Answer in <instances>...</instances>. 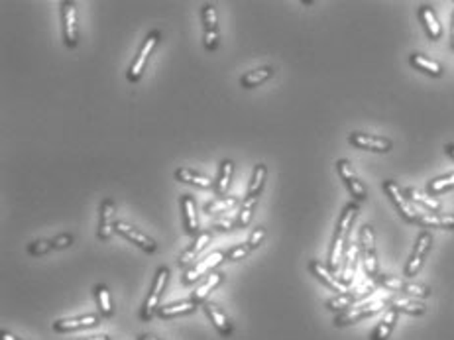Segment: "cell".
I'll list each match as a JSON object with an SVG mask.
<instances>
[{
    "label": "cell",
    "instance_id": "cell-8",
    "mask_svg": "<svg viewBox=\"0 0 454 340\" xmlns=\"http://www.w3.org/2000/svg\"><path fill=\"white\" fill-rule=\"evenodd\" d=\"M382 309H384V301H374V303H364V305L352 307V309H348L345 313L337 315L335 327H348V324L360 323L364 319H368V317L379 313Z\"/></svg>",
    "mask_w": 454,
    "mask_h": 340
},
{
    "label": "cell",
    "instance_id": "cell-29",
    "mask_svg": "<svg viewBox=\"0 0 454 340\" xmlns=\"http://www.w3.org/2000/svg\"><path fill=\"white\" fill-rule=\"evenodd\" d=\"M387 305H391L389 309H394L397 313H407V315H425V311H427V307L419 303V301H409V299H404V297H394L387 301Z\"/></svg>",
    "mask_w": 454,
    "mask_h": 340
},
{
    "label": "cell",
    "instance_id": "cell-12",
    "mask_svg": "<svg viewBox=\"0 0 454 340\" xmlns=\"http://www.w3.org/2000/svg\"><path fill=\"white\" fill-rule=\"evenodd\" d=\"M348 142L358 148V150H368V152H376V153H387L394 144L391 140H387L384 136H372V134H362V132H352Z\"/></svg>",
    "mask_w": 454,
    "mask_h": 340
},
{
    "label": "cell",
    "instance_id": "cell-31",
    "mask_svg": "<svg viewBox=\"0 0 454 340\" xmlns=\"http://www.w3.org/2000/svg\"><path fill=\"white\" fill-rule=\"evenodd\" d=\"M94 297H97V305H99V313L104 319H110L114 315V305H112V297H110L109 287L104 283H99L94 287Z\"/></svg>",
    "mask_w": 454,
    "mask_h": 340
},
{
    "label": "cell",
    "instance_id": "cell-43",
    "mask_svg": "<svg viewBox=\"0 0 454 340\" xmlns=\"http://www.w3.org/2000/svg\"><path fill=\"white\" fill-rule=\"evenodd\" d=\"M264 238H266V229H264V226H258V229L254 230L252 234H250V238H248L246 244L250 246V250H258V248L261 246Z\"/></svg>",
    "mask_w": 454,
    "mask_h": 340
},
{
    "label": "cell",
    "instance_id": "cell-14",
    "mask_svg": "<svg viewBox=\"0 0 454 340\" xmlns=\"http://www.w3.org/2000/svg\"><path fill=\"white\" fill-rule=\"evenodd\" d=\"M309 272H311L313 275L320 281V283H325L328 290L337 291L338 295H345V293H348V285H345V283L338 280L335 273L328 270V265L320 264L319 260H311V262H309Z\"/></svg>",
    "mask_w": 454,
    "mask_h": 340
},
{
    "label": "cell",
    "instance_id": "cell-2",
    "mask_svg": "<svg viewBox=\"0 0 454 340\" xmlns=\"http://www.w3.org/2000/svg\"><path fill=\"white\" fill-rule=\"evenodd\" d=\"M161 42V32L160 30H151L150 34L146 35V40H144L142 48L138 51V55L134 57L132 61V65L128 69V81L130 83H138L144 75V69L148 65V60H150V55L153 53V50L158 48V43Z\"/></svg>",
    "mask_w": 454,
    "mask_h": 340
},
{
    "label": "cell",
    "instance_id": "cell-47",
    "mask_svg": "<svg viewBox=\"0 0 454 340\" xmlns=\"http://www.w3.org/2000/svg\"><path fill=\"white\" fill-rule=\"evenodd\" d=\"M450 48L454 50V14H453V20H450Z\"/></svg>",
    "mask_w": 454,
    "mask_h": 340
},
{
    "label": "cell",
    "instance_id": "cell-18",
    "mask_svg": "<svg viewBox=\"0 0 454 340\" xmlns=\"http://www.w3.org/2000/svg\"><path fill=\"white\" fill-rule=\"evenodd\" d=\"M202 307H205V313H207V317L210 319L212 327L217 329V332H219L220 336L228 339L234 329H232V323H230V319L227 317V313H225L222 309H219L215 303H209V301H207V303H202Z\"/></svg>",
    "mask_w": 454,
    "mask_h": 340
},
{
    "label": "cell",
    "instance_id": "cell-5",
    "mask_svg": "<svg viewBox=\"0 0 454 340\" xmlns=\"http://www.w3.org/2000/svg\"><path fill=\"white\" fill-rule=\"evenodd\" d=\"M225 260H227V254H225V252H220V250H217V252H210L209 256H205L202 260L195 262L189 270H185L183 283H185V285H193L195 281L202 280V278H207L209 273L215 272V268L222 264Z\"/></svg>",
    "mask_w": 454,
    "mask_h": 340
},
{
    "label": "cell",
    "instance_id": "cell-20",
    "mask_svg": "<svg viewBox=\"0 0 454 340\" xmlns=\"http://www.w3.org/2000/svg\"><path fill=\"white\" fill-rule=\"evenodd\" d=\"M222 281H225V273L222 272L209 273V275L202 280L201 285H197V290H195L193 295H191V301H195L197 305H199V303H207V297H209L210 293L217 290L219 285H222Z\"/></svg>",
    "mask_w": 454,
    "mask_h": 340
},
{
    "label": "cell",
    "instance_id": "cell-22",
    "mask_svg": "<svg viewBox=\"0 0 454 340\" xmlns=\"http://www.w3.org/2000/svg\"><path fill=\"white\" fill-rule=\"evenodd\" d=\"M195 309H197V303L191 301V299H187V301H177V303H169V305L160 307L158 317L169 321V319H175V317L191 315V313H195Z\"/></svg>",
    "mask_w": 454,
    "mask_h": 340
},
{
    "label": "cell",
    "instance_id": "cell-3",
    "mask_svg": "<svg viewBox=\"0 0 454 340\" xmlns=\"http://www.w3.org/2000/svg\"><path fill=\"white\" fill-rule=\"evenodd\" d=\"M384 191H386V195L391 199V203L396 204V209L399 211V214L404 216L405 222L419 221L421 213H417L415 204L409 201V197L405 195L404 191H401V187L397 185L396 181H391V179L384 181Z\"/></svg>",
    "mask_w": 454,
    "mask_h": 340
},
{
    "label": "cell",
    "instance_id": "cell-49",
    "mask_svg": "<svg viewBox=\"0 0 454 340\" xmlns=\"http://www.w3.org/2000/svg\"><path fill=\"white\" fill-rule=\"evenodd\" d=\"M446 153H448V155H450V158H453L454 160V144H446Z\"/></svg>",
    "mask_w": 454,
    "mask_h": 340
},
{
    "label": "cell",
    "instance_id": "cell-4",
    "mask_svg": "<svg viewBox=\"0 0 454 340\" xmlns=\"http://www.w3.org/2000/svg\"><path fill=\"white\" fill-rule=\"evenodd\" d=\"M360 254L364 270L368 278H378V260H376V234L370 224L360 230Z\"/></svg>",
    "mask_w": 454,
    "mask_h": 340
},
{
    "label": "cell",
    "instance_id": "cell-30",
    "mask_svg": "<svg viewBox=\"0 0 454 340\" xmlns=\"http://www.w3.org/2000/svg\"><path fill=\"white\" fill-rule=\"evenodd\" d=\"M175 179L179 181V183H187V185H195V187H201V189L215 187V181H210V177L201 175V173H195V171L187 170V168H183V170H177Z\"/></svg>",
    "mask_w": 454,
    "mask_h": 340
},
{
    "label": "cell",
    "instance_id": "cell-28",
    "mask_svg": "<svg viewBox=\"0 0 454 340\" xmlns=\"http://www.w3.org/2000/svg\"><path fill=\"white\" fill-rule=\"evenodd\" d=\"M409 63H411L415 69H419V71H423V73H427V75L431 77L443 75V65H441L438 61L431 60L427 55H423V53H413L411 57H409Z\"/></svg>",
    "mask_w": 454,
    "mask_h": 340
},
{
    "label": "cell",
    "instance_id": "cell-19",
    "mask_svg": "<svg viewBox=\"0 0 454 340\" xmlns=\"http://www.w3.org/2000/svg\"><path fill=\"white\" fill-rule=\"evenodd\" d=\"M181 213H183V226H185L187 234L191 236H197L201 230H199V216H197V204H195V199L191 195L181 197Z\"/></svg>",
    "mask_w": 454,
    "mask_h": 340
},
{
    "label": "cell",
    "instance_id": "cell-32",
    "mask_svg": "<svg viewBox=\"0 0 454 340\" xmlns=\"http://www.w3.org/2000/svg\"><path fill=\"white\" fill-rule=\"evenodd\" d=\"M405 195L409 197V201H411L413 204H421V207H425L427 211H431V213H438L441 211V203H438L437 199L435 197H429V195H425V193H421L419 189H407L405 191Z\"/></svg>",
    "mask_w": 454,
    "mask_h": 340
},
{
    "label": "cell",
    "instance_id": "cell-27",
    "mask_svg": "<svg viewBox=\"0 0 454 340\" xmlns=\"http://www.w3.org/2000/svg\"><path fill=\"white\" fill-rule=\"evenodd\" d=\"M397 317H399V313H397V311H394V309H389L386 315H384V319H382V321L378 323V327L372 331L370 340H387L389 339V336H391V331H394V327H396V323H397Z\"/></svg>",
    "mask_w": 454,
    "mask_h": 340
},
{
    "label": "cell",
    "instance_id": "cell-24",
    "mask_svg": "<svg viewBox=\"0 0 454 340\" xmlns=\"http://www.w3.org/2000/svg\"><path fill=\"white\" fill-rule=\"evenodd\" d=\"M360 213V209H358V203H348L345 207V211L340 213V219H338V224H337V232H335V236L338 238H348V234H350V229H352L354 221H356V216Z\"/></svg>",
    "mask_w": 454,
    "mask_h": 340
},
{
    "label": "cell",
    "instance_id": "cell-40",
    "mask_svg": "<svg viewBox=\"0 0 454 340\" xmlns=\"http://www.w3.org/2000/svg\"><path fill=\"white\" fill-rule=\"evenodd\" d=\"M379 285L386 287L387 291H397V293H404V281L397 280L394 275H379Z\"/></svg>",
    "mask_w": 454,
    "mask_h": 340
},
{
    "label": "cell",
    "instance_id": "cell-35",
    "mask_svg": "<svg viewBox=\"0 0 454 340\" xmlns=\"http://www.w3.org/2000/svg\"><path fill=\"white\" fill-rule=\"evenodd\" d=\"M266 175H268L266 163H258V165L254 168L252 181H250V187H248V197H260L261 189H264V181H266Z\"/></svg>",
    "mask_w": 454,
    "mask_h": 340
},
{
    "label": "cell",
    "instance_id": "cell-1",
    "mask_svg": "<svg viewBox=\"0 0 454 340\" xmlns=\"http://www.w3.org/2000/svg\"><path fill=\"white\" fill-rule=\"evenodd\" d=\"M169 281V270L168 268H160L156 278H153V283H151V290L148 291V297L144 301L142 311H140V319L144 323H150L153 315H158L161 307V295L166 291V285Z\"/></svg>",
    "mask_w": 454,
    "mask_h": 340
},
{
    "label": "cell",
    "instance_id": "cell-46",
    "mask_svg": "<svg viewBox=\"0 0 454 340\" xmlns=\"http://www.w3.org/2000/svg\"><path fill=\"white\" fill-rule=\"evenodd\" d=\"M75 340H110V336H107V334H94V336H85V339H75Z\"/></svg>",
    "mask_w": 454,
    "mask_h": 340
},
{
    "label": "cell",
    "instance_id": "cell-7",
    "mask_svg": "<svg viewBox=\"0 0 454 340\" xmlns=\"http://www.w3.org/2000/svg\"><path fill=\"white\" fill-rule=\"evenodd\" d=\"M337 171H338V175H340V179L346 183V187H348V191H350V195L354 197V203H362V201H366L368 191H366L364 183H362L360 179H358V175H356L352 163L348 162V160H338Z\"/></svg>",
    "mask_w": 454,
    "mask_h": 340
},
{
    "label": "cell",
    "instance_id": "cell-37",
    "mask_svg": "<svg viewBox=\"0 0 454 340\" xmlns=\"http://www.w3.org/2000/svg\"><path fill=\"white\" fill-rule=\"evenodd\" d=\"M454 189V171L448 173V175H443V177L433 179L429 183V193L431 195H441V193H446Z\"/></svg>",
    "mask_w": 454,
    "mask_h": 340
},
{
    "label": "cell",
    "instance_id": "cell-13",
    "mask_svg": "<svg viewBox=\"0 0 454 340\" xmlns=\"http://www.w3.org/2000/svg\"><path fill=\"white\" fill-rule=\"evenodd\" d=\"M210 238H212V234H210L209 230H205V232H199L197 236H195L193 244L187 248L185 252H181L179 258H177V265L179 268H183V270H189L191 265L195 264V260L199 262V256L205 248L210 244Z\"/></svg>",
    "mask_w": 454,
    "mask_h": 340
},
{
    "label": "cell",
    "instance_id": "cell-10",
    "mask_svg": "<svg viewBox=\"0 0 454 340\" xmlns=\"http://www.w3.org/2000/svg\"><path fill=\"white\" fill-rule=\"evenodd\" d=\"M202 24H205V50L215 51L219 48V14L215 4L202 6Z\"/></svg>",
    "mask_w": 454,
    "mask_h": 340
},
{
    "label": "cell",
    "instance_id": "cell-17",
    "mask_svg": "<svg viewBox=\"0 0 454 340\" xmlns=\"http://www.w3.org/2000/svg\"><path fill=\"white\" fill-rule=\"evenodd\" d=\"M101 323V315H81L73 317V319H59L53 323V331L55 332H71L79 331V329H91Z\"/></svg>",
    "mask_w": 454,
    "mask_h": 340
},
{
    "label": "cell",
    "instance_id": "cell-21",
    "mask_svg": "<svg viewBox=\"0 0 454 340\" xmlns=\"http://www.w3.org/2000/svg\"><path fill=\"white\" fill-rule=\"evenodd\" d=\"M417 224H419V226H423V229L454 230V214L425 213V214H421Z\"/></svg>",
    "mask_w": 454,
    "mask_h": 340
},
{
    "label": "cell",
    "instance_id": "cell-41",
    "mask_svg": "<svg viewBox=\"0 0 454 340\" xmlns=\"http://www.w3.org/2000/svg\"><path fill=\"white\" fill-rule=\"evenodd\" d=\"M252 250H250V246L248 244H238V246L234 248H230L227 252V260H230V262H240V260H244L246 256L250 254Z\"/></svg>",
    "mask_w": 454,
    "mask_h": 340
},
{
    "label": "cell",
    "instance_id": "cell-33",
    "mask_svg": "<svg viewBox=\"0 0 454 340\" xmlns=\"http://www.w3.org/2000/svg\"><path fill=\"white\" fill-rule=\"evenodd\" d=\"M240 203L238 197H217L215 201L205 204V213L209 214H220V213H228L230 209H234L236 204Z\"/></svg>",
    "mask_w": 454,
    "mask_h": 340
},
{
    "label": "cell",
    "instance_id": "cell-25",
    "mask_svg": "<svg viewBox=\"0 0 454 340\" xmlns=\"http://www.w3.org/2000/svg\"><path fill=\"white\" fill-rule=\"evenodd\" d=\"M274 75H276V69L274 67L252 69V71H248V73L240 77V85L244 87V89H254V87L264 85Z\"/></svg>",
    "mask_w": 454,
    "mask_h": 340
},
{
    "label": "cell",
    "instance_id": "cell-15",
    "mask_svg": "<svg viewBox=\"0 0 454 340\" xmlns=\"http://www.w3.org/2000/svg\"><path fill=\"white\" fill-rule=\"evenodd\" d=\"M117 232L118 234H122L124 238L130 240L132 244H136L138 248H142L144 252H148V254H151V252H156L158 250V244H156V240L150 238L148 234H144L142 230H138L134 229V226H130V224H126V222H117Z\"/></svg>",
    "mask_w": 454,
    "mask_h": 340
},
{
    "label": "cell",
    "instance_id": "cell-34",
    "mask_svg": "<svg viewBox=\"0 0 454 340\" xmlns=\"http://www.w3.org/2000/svg\"><path fill=\"white\" fill-rule=\"evenodd\" d=\"M356 295L354 293H345V295H337V297L328 299L327 301V309L328 311H333V313H345L348 309H352L354 303H356Z\"/></svg>",
    "mask_w": 454,
    "mask_h": 340
},
{
    "label": "cell",
    "instance_id": "cell-9",
    "mask_svg": "<svg viewBox=\"0 0 454 340\" xmlns=\"http://www.w3.org/2000/svg\"><path fill=\"white\" fill-rule=\"evenodd\" d=\"M117 204L112 199H104L99 209V232L97 236L101 242H109L112 234L117 232Z\"/></svg>",
    "mask_w": 454,
    "mask_h": 340
},
{
    "label": "cell",
    "instance_id": "cell-23",
    "mask_svg": "<svg viewBox=\"0 0 454 340\" xmlns=\"http://www.w3.org/2000/svg\"><path fill=\"white\" fill-rule=\"evenodd\" d=\"M419 18L423 26H425V32L429 35L431 40L435 42V40H441V35H443V26L438 22L437 14H435V10L431 9V6H421L419 9Z\"/></svg>",
    "mask_w": 454,
    "mask_h": 340
},
{
    "label": "cell",
    "instance_id": "cell-11",
    "mask_svg": "<svg viewBox=\"0 0 454 340\" xmlns=\"http://www.w3.org/2000/svg\"><path fill=\"white\" fill-rule=\"evenodd\" d=\"M61 18H63V40L67 48H77L79 43V26H77V9L73 0H65L61 4Z\"/></svg>",
    "mask_w": 454,
    "mask_h": 340
},
{
    "label": "cell",
    "instance_id": "cell-6",
    "mask_svg": "<svg viewBox=\"0 0 454 340\" xmlns=\"http://www.w3.org/2000/svg\"><path fill=\"white\" fill-rule=\"evenodd\" d=\"M431 246H433V236H431V232H421L419 238L415 242V248H413V254L411 258L407 260V264H405V278H413V275H417L419 270L423 268V262H425V258L427 254L431 252Z\"/></svg>",
    "mask_w": 454,
    "mask_h": 340
},
{
    "label": "cell",
    "instance_id": "cell-26",
    "mask_svg": "<svg viewBox=\"0 0 454 340\" xmlns=\"http://www.w3.org/2000/svg\"><path fill=\"white\" fill-rule=\"evenodd\" d=\"M232 175H234V162H232V160H225V162L220 163L219 177L215 181L217 197H227L228 189H230V181H232Z\"/></svg>",
    "mask_w": 454,
    "mask_h": 340
},
{
    "label": "cell",
    "instance_id": "cell-39",
    "mask_svg": "<svg viewBox=\"0 0 454 340\" xmlns=\"http://www.w3.org/2000/svg\"><path fill=\"white\" fill-rule=\"evenodd\" d=\"M51 250H53L51 240H36V242H32V244L28 246V254L30 256H45V254H50Z\"/></svg>",
    "mask_w": 454,
    "mask_h": 340
},
{
    "label": "cell",
    "instance_id": "cell-36",
    "mask_svg": "<svg viewBox=\"0 0 454 340\" xmlns=\"http://www.w3.org/2000/svg\"><path fill=\"white\" fill-rule=\"evenodd\" d=\"M258 207V197H248L242 201V209H240V213H238V226L240 229H246L250 221H252V214H254V209Z\"/></svg>",
    "mask_w": 454,
    "mask_h": 340
},
{
    "label": "cell",
    "instance_id": "cell-48",
    "mask_svg": "<svg viewBox=\"0 0 454 340\" xmlns=\"http://www.w3.org/2000/svg\"><path fill=\"white\" fill-rule=\"evenodd\" d=\"M138 340H161V339L153 336V334H140V336H138Z\"/></svg>",
    "mask_w": 454,
    "mask_h": 340
},
{
    "label": "cell",
    "instance_id": "cell-38",
    "mask_svg": "<svg viewBox=\"0 0 454 340\" xmlns=\"http://www.w3.org/2000/svg\"><path fill=\"white\" fill-rule=\"evenodd\" d=\"M404 293L415 299H427L431 295V287H427V285H419V283H405Z\"/></svg>",
    "mask_w": 454,
    "mask_h": 340
},
{
    "label": "cell",
    "instance_id": "cell-16",
    "mask_svg": "<svg viewBox=\"0 0 454 340\" xmlns=\"http://www.w3.org/2000/svg\"><path fill=\"white\" fill-rule=\"evenodd\" d=\"M358 256H360V246L354 244V242H346V252H345V260H342V268H340V273L337 278L345 285H350L356 275V265H358Z\"/></svg>",
    "mask_w": 454,
    "mask_h": 340
},
{
    "label": "cell",
    "instance_id": "cell-44",
    "mask_svg": "<svg viewBox=\"0 0 454 340\" xmlns=\"http://www.w3.org/2000/svg\"><path fill=\"white\" fill-rule=\"evenodd\" d=\"M238 226V221H232V219H220V221L212 222V229L220 230V232H230Z\"/></svg>",
    "mask_w": 454,
    "mask_h": 340
},
{
    "label": "cell",
    "instance_id": "cell-45",
    "mask_svg": "<svg viewBox=\"0 0 454 340\" xmlns=\"http://www.w3.org/2000/svg\"><path fill=\"white\" fill-rule=\"evenodd\" d=\"M0 340H22V339H18V336H14V334L9 331H2L0 332Z\"/></svg>",
    "mask_w": 454,
    "mask_h": 340
},
{
    "label": "cell",
    "instance_id": "cell-42",
    "mask_svg": "<svg viewBox=\"0 0 454 340\" xmlns=\"http://www.w3.org/2000/svg\"><path fill=\"white\" fill-rule=\"evenodd\" d=\"M73 234H69V232H63V234H59L55 238L51 240V244H53V250H65V248L73 246Z\"/></svg>",
    "mask_w": 454,
    "mask_h": 340
}]
</instances>
